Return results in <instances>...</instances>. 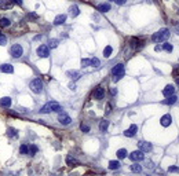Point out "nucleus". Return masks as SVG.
Here are the masks:
<instances>
[{
  "label": "nucleus",
  "instance_id": "1",
  "mask_svg": "<svg viewBox=\"0 0 179 176\" xmlns=\"http://www.w3.org/2000/svg\"><path fill=\"white\" fill-rule=\"evenodd\" d=\"M170 30H168L167 28L164 29H160L157 33H154L153 36H151V40L154 41V43H165V40H167L168 37H170Z\"/></svg>",
  "mask_w": 179,
  "mask_h": 176
},
{
  "label": "nucleus",
  "instance_id": "2",
  "mask_svg": "<svg viewBox=\"0 0 179 176\" xmlns=\"http://www.w3.org/2000/svg\"><path fill=\"white\" fill-rule=\"evenodd\" d=\"M62 107L58 102H48L47 105H44L43 107L40 109V113L43 114H47V113H51V112H61Z\"/></svg>",
  "mask_w": 179,
  "mask_h": 176
},
{
  "label": "nucleus",
  "instance_id": "3",
  "mask_svg": "<svg viewBox=\"0 0 179 176\" xmlns=\"http://www.w3.org/2000/svg\"><path fill=\"white\" fill-rule=\"evenodd\" d=\"M112 74L115 77V81H119L121 77L124 76V65L123 63H117L115 68L112 69Z\"/></svg>",
  "mask_w": 179,
  "mask_h": 176
},
{
  "label": "nucleus",
  "instance_id": "4",
  "mask_svg": "<svg viewBox=\"0 0 179 176\" xmlns=\"http://www.w3.org/2000/svg\"><path fill=\"white\" fill-rule=\"evenodd\" d=\"M29 88L32 89L35 94H40V92L43 91V83L40 79H33L30 81V84H29Z\"/></svg>",
  "mask_w": 179,
  "mask_h": 176
},
{
  "label": "nucleus",
  "instance_id": "5",
  "mask_svg": "<svg viewBox=\"0 0 179 176\" xmlns=\"http://www.w3.org/2000/svg\"><path fill=\"white\" fill-rule=\"evenodd\" d=\"M22 54H24V48H22L21 44H14V45H11V48H10V55L12 58H20V56H22Z\"/></svg>",
  "mask_w": 179,
  "mask_h": 176
},
{
  "label": "nucleus",
  "instance_id": "6",
  "mask_svg": "<svg viewBox=\"0 0 179 176\" xmlns=\"http://www.w3.org/2000/svg\"><path fill=\"white\" fill-rule=\"evenodd\" d=\"M104 96H105V89L102 87H96L92 91V99L101 100V99H104Z\"/></svg>",
  "mask_w": 179,
  "mask_h": 176
},
{
  "label": "nucleus",
  "instance_id": "7",
  "mask_svg": "<svg viewBox=\"0 0 179 176\" xmlns=\"http://www.w3.org/2000/svg\"><path fill=\"white\" fill-rule=\"evenodd\" d=\"M130 160L131 161H135V162H138V161H142L145 160V154H143V151H141V150H136V151H132L131 154H130Z\"/></svg>",
  "mask_w": 179,
  "mask_h": 176
},
{
  "label": "nucleus",
  "instance_id": "8",
  "mask_svg": "<svg viewBox=\"0 0 179 176\" xmlns=\"http://www.w3.org/2000/svg\"><path fill=\"white\" fill-rule=\"evenodd\" d=\"M37 55L40 56V58H48L50 56V48L47 47V45H40L39 48H37Z\"/></svg>",
  "mask_w": 179,
  "mask_h": 176
},
{
  "label": "nucleus",
  "instance_id": "9",
  "mask_svg": "<svg viewBox=\"0 0 179 176\" xmlns=\"http://www.w3.org/2000/svg\"><path fill=\"white\" fill-rule=\"evenodd\" d=\"M138 146H139V150L143 153H149V151H151V149H153V144L149 143V142H145V140L139 142Z\"/></svg>",
  "mask_w": 179,
  "mask_h": 176
},
{
  "label": "nucleus",
  "instance_id": "10",
  "mask_svg": "<svg viewBox=\"0 0 179 176\" xmlns=\"http://www.w3.org/2000/svg\"><path fill=\"white\" fill-rule=\"evenodd\" d=\"M58 121H59L62 125H69L72 123V118H70V116L66 114V113H61L59 116H58Z\"/></svg>",
  "mask_w": 179,
  "mask_h": 176
},
{
  "label": "nucleus",
  "instance_id": "11",
  "mask_svg": "<svg viewBox=\"0 0 179 176\" xmlns=\"http://www.w3.org/2000/svg\"><path fill=\"white\" fill-rule=\"evenodd\" d=\"M12 7H14L12 0H0V8L1 10H11Z\"/></svg>",
  "mask_w": 179,
  "mask_h": 176
},
{
  "label": "nucleus",
  "instance_id": "12",
  "mask_svg": "<svg viewBox=\"0 0 179 176\" xmlns=\"http://www.w3.org/2000/svg\"><path fill=\"white\" fill-rule=\"evenodd\" d=\"M136 131H138V127L134 124V125H131L128 129L124 131V136H127V138H132V136L136 135Z\"/></svg>",
  "mask_w": 179,
  "mask_h": 176
},
{
  "label": "nucleus",
  "instance_id": "13",
  "mask_svg": "<svg viewBox=\"0 0 179 176\" xmlns=\"http://www.w3.org/2000/svg\"><path fill=\"white\" fill-rule=\"evenodd\" d=\"M172 123V118L170 114H165V116L161 117V120H160V124L163 125V127H170Z\"/></svg>",
  "mask_w": 179,
  "mask_h": 176
},
{
  "label": "nucleus",
  "instance_id": "14",
  "mask_svg": "<svg viewBox=\"0 0 179 176\" xmlns=\"http://www.w3.org/2000/svg\"><path fill=\"white\" fill-rule=\"evenodd\" d=\"M11 103H12V99L10 96H4V98L0 99V106H1V107H10Z\"/></svg>",
  "mask_w": 179,
  "mask_h": 176
},
{
  "label": "nucleus",
  "instance_id": "15",
  "mask_svg": "<svg viewBox=\"0 0 179 176\" xmlns=\"http://www.w3.org/2000/svg\"><path fill=\"white\" fill-rule=\"evenodd\" d=\"M174 92H175V88H174V85H171V84L167 85V87L163 89V94H164V96H165V98L174 95Z\"/></svg>",
  "mask_w": 179,
  "mask_h": 176
},
{
  "label": "nucleus",
  "instance_id": "16",
  "mask_svg": "<svg viewBox=\"0 0 179 176\" xmlns=\"http://www.w3.org/2000/svg\"><path fill=\"white\" fill-rule=\"evenodd\" d=\"M0 72L12 73L14 72V68H12V65H10V63H3V65H0Z\"/></svg>",
  "mask_w": 179,
  "mask_h": 176
},
{
  "label": "nucleus",
  "instance_id": "17",
  "mask_svg": "<svg viewBox=\"0 0 179 176\" xmlns=\"http://www.w3.org/2000/svg\"><path fill=\"white\" fill-rule=\"evenodd\" d=\"M64 22H66V15L65 14H59V15L55 17V19H54V25H62Z\"/></svg>",
  "mask_w": 179,
  "mask_h": 176
},
{
  "label": "nucleus",
  "instance_id": "18",
  "mask_svg": "<svg viewBox=\"0 0 179 176\" xmlns=\"http://www.w3.org/2000/svg\"><path fill=\"white\" fill-rule=\"evenodd\" d=\"M69 11H70V17H73V18H76V17L80 14V8L76 6V4H73V6H70V8H69Z\"/></svg>",
  "mask_w": 179,
  "mask_h": 176
},
{
  "label": "nucleus",
  "instance_id": "19",
  "mask_svg": "<svg viewBox=\"0 0 179 176\" xmlns=\"http://www.w3.org/2000/svg\"><path fill=\"white\" fill-rule=\"evenodd\" d=\"M127 156H128V153H127L125 149H120V150H117V158H119V160H124Z\"/></svg>",
  "mask_w": 179,
  "mask_h": 176
},
{
  "label": "nucleus",
  "instance_id": "20",
  "mask_svg": "<svg viewBox=\"0 0 179 176\" xmlns=\"http://www.w3.org/2000/svg\"><path fill=\"white\" fill-rule=\"evenodd\" d=\"M98 11L99 12L110 11V4H99V6H98Z\"/></svg>",
  "mask_w": 179,
  "mask_h": 176
},
{
  "label": "nucleus",
  "instance_id": "21",
  "mask_svg": "<svg viewBox=\"0 0 179 176\" xmlns=\"http://www.w3.org/2000/svg\"><path fill=\"white\" fill-rule=\"evenodd\" d=\"M10 25H11V21L8 18H0V26L1 28H8Z\"/></svg>",
  "mask_w": 179,
  "mask_h": 176
},
{
  "label": "nucleus",
  "instance_id": "22",
  "mask_svg": "<svg viewBox=\"0 0 179 176\" xmlns=\"http://www.w3.org/2000/svg\"><path fill=\"white\" fill-rule=\"evenodd\" d=\"M68 76H69V77H72L73 80H79L81 74H80L79 72H76V70H69V72H68Z\"/></svg>",
  "mask_w": 179,
  "mask_h": 176
},
{
  "label": "nucleus",
  "instance_id": "23",
  "mask_svg": "<svg viewBox=\"0 0 179 176\" xmlns=\"http://www.w3.org/2000/svg\"><path fill=\"white\" fill-rule=\"evenodd\" d=\"M66 164L70 165V167H76V165H79V162H77V160H75L73 157L68 156L66 157Z\"/></svg>",
  "mask_w": 179,
  "mask_h": 176
},
{
  "label": "nucleus",
  "instance_id": "24",
  "mask_svg": "<svg viewBox=\"0 0 179 176\" xmlns=\"http://www.w3.org/2000/svg\"><path fill=\"white\" fill-rule=\"evenodd\" d=\"M58 44H59V40H57V39H50L48 40V48H57L58 47Z\"/></svg>",
  "mask_w": 179,
  "mask_h": 176
},
{
  "label": "nucleus",
  "instance_id": "25",
  "mask_svg": "<svg viewBox=\"0 0 179 176\" xmlns=\"http://www.w3.org/2000/svg\"><path fill=\"white\" fill-rule=\"evenodd\" d=\"M107 167H109V169L115 171V169H119L120 168V162H119V161H110Z\"/></svg>",
  "mask_w": 179,
  "mask_h": 176
},
{
  "label": "nucleus",
  "instance_id": "26",
  "mask_svg": "<svg viewBox=\"0 0 179 176\" xmlns=\"http://www.w3.org/2000/svg\"><path fill=\"white\" fill-rule=\"evenodd\" d=\"M176 100H178V98H176L175 95H171V96H168L167 99L164 100V103H165V105H172V103H175Z\"/></svg>",
  "mask_w": 179,
  "mask_h": 176
},
{
  "label": "nucleus",
  "instance_id": "27",
  "mask_svg": "<svg viewBox=\"0 0 179 176\" xmlns=\"http://www.w3.org/2000/svg\"><path fill=\"white\" fill-rule=\"evenodd\" d=\"M20 153L21 154H24V156L29 154V146H26V144H21L20 146Z\"/></svg>",
  "mask_w": 179,
  "mask_h": 176
},
{
  "label": "nucleus",
  "instance_id": "28",
  "mask_svg": "<svg viewBox=\"0 0 179 176\" xmlns=\"http://www.w3.org/2000/svg\"><path fill=\"white\" fill-rule=\"evenodd\" d=\"M99 65H101V61L98 59V58H91V63H90V66H92V68H99Z\"/></svg>",
  "mask_w": 179,
  "mask_h": 176
},
{
  "label": "nucleus",
  "instance_id": "29",
  "mask_svg": "<svg viewBox=\"0 0 179 176\" xmlns=\"http://www.w3.org/2000/svg\"><path fill=\"white\" fill-rule=\"evenodd\" d=\"M130 169H131L132 172H135V173H139L141 171H142V167H141L139 164H134V165H131V167H130Z\"/></svg>",
  "mask_w": 179,
  "mask_h": 176
},
{
  "label": "nucleus",
  "instance_id": "30",
  "mask_svg": "<svg viewBox=\"0 0 179 176\" xmlns=\"http://www.w3.org/2000/svg\"><path fill=\"white\" fill-rule=\"evenodd\" d=\"M107 127H109V121H107V120H104V121H102V123L99 124V129H101L102 132H106Z\"/></svg>",
  "mask_w": 179,
  "mask_h": 176
},
{
  "label": "nucleus",
  "instance_id": "31",
  "mask_svg": "<svg viewBox=\"0 0 179 176\" xmlns=\"http://www.w3.org/2000/svg\"><path fill=\"white\" fill-rule=\"evenodd\" d=\"M112 52H113V48H112L110 45L105 47V50H104V55H105V58H109V56L112 55Z\"/></svg>",
  "mask_w": 179,
  "mask_h": 176
},
{
  "label": "nucleus",
  "instance_id": "32",
  "mask_svg": "<svg viewBox=\"0 0 179 176\" xmlns=\"http://www.w3.org/2000/svg\"><path fill=\"white\" fill-rule=\"evenodd\" d=\"M37 151H39V149H37V146H36V144L29 146V156H35Z\"/></svg>",
  "mask_w": 179,
  "mask_h": 176
},
{
  "label": "nucleus",
  "instance_id": "33",
  "mask_svg": "<svg viewBox=\"0 0 179 176\" xmlns=\"http://www.w3.org/2000/svg\"><path fill=\"white\" fill-rule=\"evenodd\" d=\"M164 50V51H167V52H172V45L170 43H165L163 44V47H161Z\"/></svg>",
  "mask_w": 179,
  "mask_h": 176
},
{
  "label": "nucleus",
  "instance_id": "34",
  "mask_svg": "<svg viewBox=\"0 0 179 176\" xmlns=\"http://www.w3.org/2000/svg\"><path fill=\"white\" fill-rule=\"evenodd\" d=\"M7 132H8V136H12V138H17V135H18L15 128H8Z\"/></svg>",
  "mask_w": 179,
  "mask_h": 176
},
{
  "label": "nucleus",
  "instance_id": "35",
  "mask_svg": "<svg viewBox=\"0 0 179 176\" xmlns=\"http://www.w3.org/2000/svg\"><path fill=\"white\" fill-rule=\"evenodd\" d=\"M6 44H7V37L3 33H0V45H6Z\"/></svg>",
  "mask_w": 179,
  "mask_h": 176
},
{
  "label": "nucleus",
  "instance_id": "36",
  "mask_svg": "<svg viewBox=\"0 0 179 176\" xmlns=\"http://www.w3.org/2000/svg\"><path fill=\"white\" fill-rule=\"evenodd\" d=\"M90 63H91V59H87V58H86V59L81 61V66H83V68H87V66H90Z\"/></svg>",
  "mask_w": 179,
  "mask_h": 176
},
{
  "label": "nucleus",
  "instance_id": "37",
  "mask_svg": "<svg viewBox=\"0 0 179 176\" xmlns=\"http://www.w3.org/2000/svg\"><path fill=\"white\" fill-rule=\"evenodd\" d=\"M81 131L83 132H90V125H87V124H81Z\"/></svg>",
  "mask_w": 179,
  "mask_h": 176
},
{
  "label": "nucleus",
  "instance_id": "38",
  "mask_svg": "<svg viewBox=\"0 0 179 176\" xmlns=\"http://www.w3.org/2000/svg\"><path fill=\"white\" fill-rule=\"evenodd\" d=\"M168 172H179V167H170L168 168Z\"/></svg>",
  "mask_w": 179,
  "mask_h": 176
},
{
  "label": "nucleus",
  "instance_id": "39",
  "mask_svg": "<svg viewBox=\"0 0 179 176\" xmlns=\"http://www.w3.org/2000/svg\"><path fill=\"white\" fill-rule=\"evenodd\" d=\"M115 1L119 4V6H124V4L127 3V0H115Z\"/></svg>",
  "mask_w": 179,
  "mask_h": 176
},
{
  "label": "nucleus",
  "instance_id": "40",
  "mask_svg": "<svg viewBox=\"0 0 179 176\" xmlns=\"http://www.w3.org/2000/svg\"><path fill=\"white\" fill-rule=\"evenodd\" d=\"M146 167L147 168H153V162L151 161H146Z\"/></svg>",
  "mask_w": 179,
  "mask_h": 176
},
{
  "label": "nucleus",
  "instance_id": "41",
  "mask_svg": "<svg viewBox=\"0 0 179 176\" xmlns=\"http://www.w3.org/2000/svg\"><path fill=\"white\" fill-rule=\"evenodd\" d=\"M12 1L17 4H20V6H22V1H24V0H12Z\"/></svg>",
  "mask_w": 179,
  "mask_h": 176
},
{
  "label": "nucleus",
  "instance_id": "42",
  "mask_svg": "<svg viewBox=\"0 0 179 176\" xmlns=\"http://www.w3.org/2000/svg\"><path fill=\"white\" fill-rule=\"evenodd\" d=\"M116 94H117V89H116V88H113V89H112V95H116Z\"/></svg>",
  "mask_w": 179,
  "mask_h": 176
},
{
  "label": "nucleus",
  "instance_id": "43",
  "mask_svg": "<svg viewBox=\"0 0 179 176\" xmlns=\"http://www.w3.org/2000/svg\"><path fill=\"white\" fill-rule=\"evenodd\" d=\"M69 87H70V89H76V88H75V84H73V83H70V84H69Z\"/></svg>",
  "mask_w": 179,
  "mask_h": 176
},
{
  "label": "nucleus",
  "instance_id": "44",
  "mask_svg": "<svg viewBox=\"0 0 179 176\" xmlns=\"http://www.w3.org/2000/svg\"><path fill=\"white\" fill-rule=\"evenodd\" d=\"M29 17H30V18H37V15H36V14H29Z\"/></svg>",
  "mask_w": 179,
  "mask_h": 176
},
{
  "label": "nucleus",
  "instance_id": "45",
  "mask_svg": "<svg viewBox=\"0 0 179 176\" xmlns=\"http://www.w3.org/2000/svg\"><path fill=\"white\" fill-rule=\"evenodd\" d=\"M176 29H178V32H179V26H178V28H176Z\"/></svg>",
  "mask_w": 179,
  "mask_h": 176
},
{
  "label": "nucleus",
  "instance_id": "46",
  "mask_svg": "<svg viewBox=\"0 0 179 176\" xmlns=\"http://www.w3.org/2000/svg\"><path fill=\"white\" fill-rule=\"evenodd\" d=\"M113 1H115V0H113Z\"/></svg>",
  "mask_w": 179,
  "mask_h": 176
}]
</instances>
